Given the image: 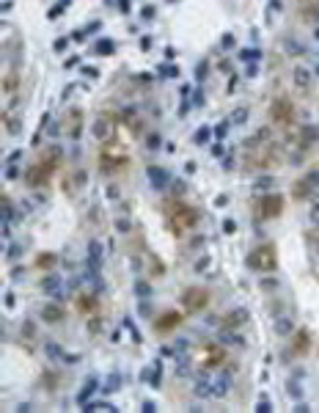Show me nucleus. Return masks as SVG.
I'll list each match as a JSON object with an SVG mask.
<instances>
[{
  "mask_svg": "<svg viewBox=\"0 0 319 413\" xmlns=\"http://www.w3.org/2000/svg\"><path fill=\"white\" fill-rule=\"evenodd\" d=\"M193 394L198 400H212V383H209V375H198L193 383Z\"/></svg>",
  "mask_w": 319,
  "mask_h": 413,
  "instance_id": "2eb2a0df",
  "label": "nucleus"
},
{
  "mask_svg": "<svg viewBox=\"0 0 319 413\" xmlns=\"http://www.w3.org/2000/svg\"><path fill=\"white\" fill-rule=\"evenodd\" d=\"M55 262H58V256L55 254H39L36 256V267H42V270H50Z\"/></svg>",
  "mask_w": 319,
  "mask_h": 413,
  "instance_id": "b1692460",
  "label": "nucleus"
},
{
  "mask_svg": "<svg viewBox=\"0 0 319 413\" xmlns=\"http://www.w3.org/2000/svg\"><path fill=\"white\" fill-rule=\"evenodd\" d=\"M118 8H121V11H130L132 3H130V0H121V3H118Z\"/></svg>",
  "mask_w": 319,
  "mask_h": 413,
  "instance_id": "de8ad7c7",
  "label": "nucleus"
},
{
  "mask_svg": "<svg viewBox=\"0 0 319 413\" xmlns=\"http://www.w3.org/2000/svg\"><path fill=\"white\" fill-rule=\"evenodd\" d=\"M182 306L187 309V311H204V309L209 306V292L201 289V287H190L182 295Z\"/></svg>",
  "mask_w": 319,
  "mask_h": 413,
  "instance_id": "39448f33",
  "label": "nucleus"
},
{
  "mask_svg": "<svg viewBox=\"0 0 319 413\" xmlns=\"http://www.w3.org/2000/svg\"><path fill=\"white\" fill-rule=\"evenodd\" d=\"M96 53H99V55H113V53H116V44H113L110 39H102L99 44H96Z\"/></svg>",
  "mask_w": 319,
  "mask_h": 413,
  "instance_id": "a878e982",
  "label": "nucleus"
},
{
  "mask_svg": "<svg viewBox=\"0 0 319 413\" xmlns=\"http://www.w3.org/2000/svg\"><path fill=\"white\" fill-rule=\"evenodd\" d=\"M116 229H118V231H130V220H118Z\"/></svg>",
  "mask_w": 319,
  "mask_h": 413,
  "instance_id": "a18cd8bd",
  "label": "nucleus"
},
{
  "mask_svg": "<svg viewBox=\"0 0 319 413\" xmlns=\"http://www.w3.org/2000/svg\"><path fill=\"white\" fill-rule=\"evenodd\" d=\"M118 386H121V378H118L116 372H113L110 378H107V383H105V394H110V391H116Z\"/></svg>",
  "mask_w": 319,
  "mask_h": 413,
  "instance_id": "bb28decb",
  "label": "nucleus"
},
{
  "mask_svg": "<svg viewBox=\"0 0 319 413\" xmlns=\"http://www.w3.org/2000/svg\"><path fill=\"white\" fill-rule=\"evenodd\" d=\"M308 350H311V336H308V330H306V328H300V330L295 333V339H292L289 353H292V355H306Z\"/></svg>",
  "mask_w": 319,
  "mask_h": 413,
  "instance_id": "9b49d317",
  "label": "nucleus"
},
{
  "mask_svg": "<svg viewBox=\"0 0 319 413\" xmlns=\"http://www.w3.org/2000/svg\"><path fill=\"white\" fill-rule=\"evenodd\" d=\"M218 342L229 344V347H245V339L237 333V328H226V325L218 330Z\"/></svg>",
  "mask_w": 319,
  "mask_h": 413,
  "instance_id": "ddd939ff",
  "label": "nucleus"
},
{
  "mask_svg": "<svg viewBox=\"0 0 319 413\" xmlns=\"http://www.w3.org/2000/svg\"><path fill=\"white\" fill-rule=\"evenodd\" d=\"M245 322H248V309H234V311H229V314L223 317V325H226V328H237V330H239Z\"/></svg>",
  "mask_w": 319,
  "mask_h": 413,
  "instance_id": "4468645a",
  "label": "nucleus"
},
{
  "mask_svg": "<svg viewBox=\"0 0 319 413\" xmlns=\"http://www.w3.org/2000/svg\"><path fill=\"white\" fill-rule=\"evenodd\" d=\"M179 322H182V314L179 311H165L157 322H154V330H157V333H168V330H173Z\"/></svg>",
  "mask_w": 319,
  "mask_h": 413,
  "instance_id": "f8f14e48",
  "label": "nucleus"
},
{
  "mask_svg": "<svg viewBox=\"0 0 319 413\" xmlns=\"http://www.w3.org/2000/svg\"><path fill=\"white\" fill-rule=\"evenodd\" d=\"M201 366L204 369H212V366H220L226 361V347L223 344H207V347L201 350Z\"/></svg>",
  "mask_w": 319,
  "mask_h": 413,
  "instance_id": "6e6552de",
  "label": "nucleus"
},
{
  "mask_svg": "<svg viewBox=\"0 0 319 413\" xmlns=\"http://www.w3.org/2000/svg\"><path fill=\"white\" fill-rule=\"evenodd\" d=\"M39 287H42L44 292H50V295L61 298V287H64V281H61V276H58V273H53V276L42 278V284H39Z\"/></svg>",
  "mask_w": 319,
  "mask_h": 413,
  "instance_id": "a211bd4d",
  "label": "nucleus"
},
{
  "mask_svg": "<svg viewBox=\"0 0 319 413\" xmlns=\"http://www.w3.org/2000/svg\"><path fill=\"white\" fill-rule=\"evenodd\" d=\"M239 55H242V58H259V50H242Z\"/></svg>",
  "mask_w": 319,
  "mask_h": 413,
  "instance_id": "a19ab883",
  "label": "nucleus"
},
{
  "mask_svg": "<svg viewBox=\"0 0 319 413\" xmlns=\"http://www.w3.org/2000/svg\"><path fill=\"white\" fill-rule=\"evenodd\" d=\"M292 330H295V322H292L289 317H278L275 319V333L278 336H289Z\"/></svg>",
  "mask_w": 319,
  "mask_h": 413,
  "instance_id": "5701e85b",
  "label": "nucleus"
},
{
  "mask_svg": "<svg viewBox=\"0 0 319 413\" xmlns=\"http://www.w3.org/2000/svg\"><path fill=\"white\" fill-rule=\"evenodd\" d=\"M96 386H99V383H96V378L85 380V386L80 389V394H77V405H88V400H91V394L96 391Z\"/></svg>",
  "mask_w": 319,
  "mask_h": 413,
  "instance_id": "6ab92c4d",
  "label": "nucleus"
},
{
  "mask_svg": "<svg viewBox=\"0 0 319 413\" xmlns=\"http://www.w3.org/2000/svg\"><path fill=\"white\" fill-rule=\"evenodd\" d=\"M256 411H261V413H270L272 411V405L267 400H261V402H256Z\"/></svg>",
  "mask_w": 319,
  "mask_h": 413,
  "instance_id": "f704fd0d",
  "label": "nucleus"
},
{
  "mask_svg": "<svg viewBox=\"0 0 319 413\" xmlns=\"http://www.w3.org/2000/svg\"><path fill=\"white\" fill-rule=\"evenodd\" d=\"M289 391H292V394H295V400H297V397H300V389H297V383H289Z\"/></svg>",
  "mask_w": 319,
  "mask_h": 413,
  "instance_id": "8fccbe9b",
  "label": "nucleus"
},
{
  "mask_svg": "<svg viewBox=\"0 0 319 413\" xmlns=\"http://www.w3.org/2000/svg\"><path fill=\"white\" fill-rule=\"evenodd\" d=\"M96 309V298L94 295H80L77 298V311L80 314H91Z\"/></svg>",
  "mask_w": 319,
  "mask_h": 413,
  "instance_id": "412c9836",
  "label": "nucleus"
},
{
  "mask_svg": "<svg viewBox=\"0 0 319 413\" xmlns=\"http://www.w3.org/2000/svg\"><path fill=\"white\" fill-rule=\"evenodd\" d=\"M245 118H248V113H245V110H239V113H237V116H234V121H239V124H242Z\"/></svg>",
  "mask_w": 319,
  "mask_h": 413,
  "instance_id": "09e8293b",
  "label": "nucleus"
},
{
  "mask_svg": "<svg viewBox=\"0 0 319 413\" xmlns=\"http://www.w3.org/2000/svg\"><path fill=\"white\" fill-rule=\"evenodd\" d=\"M270 116L275 124H289L292 118H295V107H292L289 100H275L270 105Z\"/></svg>",
  "mask_w": 319,
  "mask_h": 413,
  "instance_id": "0eeeda50",
  "label": "nucleus"
},
{
  "mask_svg": "<svg viewBox=\"0 0 319 413\" xmlns=\"http://www.w3.org/2000/svg\"><path fill=\"white\" fill-rule=\"evenodd\" d=\"M127 165H130V154H127V149L118 141H107L105 146L99 149V168L105 174L113 177V174L124 171Z\"/></svg>",
  "mask_w": 319,
  "mask_h": 413,
  "instance_id": "f257e3e1",
  "label": "nucleus"
},
{
  "mask_svg": "<svg viewBox=\"0 0 319 413\" xmlns=\"http://www.w3.org/2000/svg\"><path fill=\"white\" fill-rule=\"evenodd\" d=\"M66 44H69V39H55V53H64Z\"/></svg>",
  "mask_w": 319,
  "mask_h": 413,
  "instance_id": "c9c22d12",
  "label": "nucleus"
},
{
  "mask_svg": "<svg viewBox=\"0 0 319 413\" xmlns=\"http://www.w3.org/2000/svg\"><path fill=\"white\" fill-rule=\"evenodd\" d=\"M162 75H171V77H176V75H179V69H176V66H162Z\"/></svg>",
  "mask_w": 319,
  "mask_h": 413,
  "instance_id": "79ce46f5",
  "label": "nucleus"
},
{
  "mask_svg": "<svg viewBox=\"0 0 319 413\" xmlns=\"http://www.w3.org/2000/svg\"><path fill=\"white\" fill-rule=\"evenodd\" d=\"M226 130H229V124H218V130H215V135H218V138H226Z\"/></svg>",
  "mask_w": 319,
  "mask_h": 413,
  "instance_id": "37998d69",
  "label": "nucleus"
},
{
  "mask_svg": "<svg viewBox=\"0 0 319 413\" xmlns=\"http://www.w3.org/2000/svg\"><path fill=\"white\" fill-rule=\"evenodd\" d=\"M295 80H297V83H300V86H306V83H308V75H306V72H303V69H297V75H295Z\"/></svg>",
  "mask_w": 319,
  "mask_h": 413,
  "instance_id": "4c0bfd02",
  "label": "nucleus"
},
{
  "mask_svg": "<svg viewBox=\"0 0 319 413\" xmlns=\"http://www.w3.org/2000/svg\"><path fill=\"white\" fill-rule=\"evenodd\" d=\"M22 336H28V339L33 336V322H30V319H28V322L22 325Z\"/></svg>",
  "mask_w": 319,
  "mask_h": 413,
  "instance_id": "e433bc0d",
  "label": "nucleus"
},
{
  "mask_svg": "<svg viewBox=\"0 0 319 413\" xmlns=\"http://www.w3.org/2000/svg\"><path fill=\"white\" fill-rule=\"evenodd\" d=\"M53 174H55V168H53V165H47V163L42 160V163L30 165L28 174H25V179H28V185H33V188H36V185H47Z\"/></svg>",
  "mask_w": 319,
  "mask_h": 413,
  "instance_id": "423d86ee",
  "label": "nucleus"
},
{
  "mask_svg": "<svg viewBox=\"0 0 319 413\" xmlns=\"http://www.w3.org/2000/svg\"><path fill=\"white\" fill-rule=\"evenodd\" d=\"M113 127H116V124H113L110 116H99L94 121V135L96 138H110L113 135Z\"/></svg>",
  "mask_w": 319,
  "mask_h": 413,
  "instance_id": "f3484780",
  "label": "nucleus"
},
{
  "mask_svg": "<svg viewBox=\"0 0 319 413\" xmlns=\"http://www.w3.org/2000/svg\"><path fill=\"white\" fill-rule=\"evenodd\" d=\"M261 287H264V289H275V287H278V281H275V278H267V281L261 284Z\"/></svg>",
  "mask_w": 319,
  "mask_h": 413,
  "instance_id": "49530a36",
  "label": "nucleus"
},
{
  "mask_svg": "<svg viewBox=\"0 0 319 413\" xmlns=\"http://www.w3.org/2000/svg\"><path fill=\"white\" fill-rule=\"evenodd\" d=\"M223 231H226V234H234V231H237V223H234V220H231V218H226V223H223Z\"/></svg>",
  "mask_w": 319,
  "mask_h": 413,
  "instance_id": "473e14b6",
  "label": "nucleus"
},
{
  "mask_svg": "<svg viewBox=\"0 0 319 413\" xmlns=\"http://www.w3.org/2000/svg\"><path fill=\"white\" fill-rule=\"evenodd\" d=\"M209 383H212V400H223L231 391V375H209Z\"/></svg>",
  "mask_w": 319,
  "mask_h": 413,
  "instance_id": "1a4fd4ad",
  "label": "nucleus"
},
{
  "mask_svg": "<svg viewBox=\"0 0 319 413\" xmlns=\"http://www.w3.org/2000/svg\"><path fill=\"white\" fill-rule=\"evenodd\" d=\"M207 267H209V256H201V259L195 262V270H198V273H204Z\"/></svg>",
  "mask_w": 319,
  "mask_h": 413,
  "instance_id": "2f4dec72",
  "label": "nucleus"
},
{
  "mask_svg": "<svg viewBox=\"0 0 319 413\" xmlns=\"http://www.w3.org/2000/svg\"><path fill=\"white\" fill-rule=\"evenodd\" d=\"M44 350H47V355H53V358H61V355H64V350H61L58 344H53V342H50Z\"/></svg>",
  "mask_w": 319,
  "mask_h": 413,
  "instance_id": "c756f323",
  "label": "nucleus"
},
{
  "mask_svg": "<svg viewBox=\"0 0 319 413\" xmlns=\"http://www.w3.org/2000/svg\"><path fill=\"white\" fill-rule=\"evenodd\" d=\"M141 14H143V17L149 19V17H152V14H154V8H152V6H146V8H143V11H141Z\"/></svg>",
  "mask_w": 319,
  "mask_h": 413,
  "instance_id": "3c124183",
  "label": "nucleus"
},
{
  "mask_svg": "<svg viewBox=\"0 0 319 413\" xmlns=\"http://www.w3.org/2000/svg\"><path fill=\"white\" fill-rule=\"evenodd\" d=\"M17 83H19V77H14V75H11V77H6V83H3V86H6V94H11Z\"/></svg>",
  "mask_w": 319,
  "mask_h": 413,
  "instance_id": "7c9ffc66",
  "label": "nucleus"
},
{
  "mask_svg": "<svg viewBox=\"0 0 319 413\" xmlns=\"http://www.w3.org/2000/svg\"><path fill=\"white\" fill-rule=\"evenodd\" d=\"M66 6H69V0H61L58 6H53V8H50V14H47V17H50V19H55L58 14H64V11H66Z\"/></svg>",
  "mask_w": 319,
  "mask_h": 413,
  "instance_id": "cd10ccee",
  "label": "nucleus"
},
{
  "mask_svg": "<svg viewBox=\"0 0 319 413\" xmlns=\"http://www.w3.org/2000/svg\"><path fill=\"white\" fill-rule=\"evenodd\" d=\"M248 267L256 273H275L278 267V251L272 242H264V245L253 248L248 254Z\"/></svg>",
  "mask_w": 319,
  "mask_h": 413,
  "instance_id": "7ed1b4c3",
  "label": "nucleus"
},
{
  "mask_svg": "<svg viewBox=\"0 0 319 413\" xmlns=\"http://www.w3.org/2000/svg\"><path fill=\"white\" fill-rule=\"evenodd\" d=\"M141 411H143V413H152V411H157V405H154V402H143Z\"/></svg>",
  "mask_w": 319,
  "mask_h": 413,
  "instance_id": "c03bdc74",
  "label": "nucleus"
},
{
  "mask_svg": "<svg viewBox=\"0 0 319 413\" xmlns=\"http://www.w3.org/2000/svg\"><path fill=\"white\" fill-rule=\"evenodd\" d=\"M207 138H209V127H201V130H198V135H195V141H198V143H204Z\"/></svg>",
  "mask_w": 319,
  "mask_h": 413,
  "instance_id": "72a5a7b5",
  "label": "nucleus"
},
{
  "mask_svg": "<svg viewBox=\"0 0 319 413\" xmlns=\"http://www.w3.org/2000/svg\"><path fill=\"white\" fill-rule=\"evenodd\" d=\"M223 47H226V50L234 47V36H231V33H226V36H223Z\"/></svg>",
  "mask_w": 319,
  "mask_h": 413,
  "instance_id": "58836bf2",
  "label": "nucleus"
},
{
  "mask_svg": "<svg viewBox=\"0 0 319 413\" xmlns=\"http://www.w3.org/2000/svg\"><path fill=\"white\" fill-rule=\"evenodd\" d=\"M195 223H198V212L190 204H184V201L168 204V226H171L173 234H182L184 229H193Z\"/></svg>",
  "mask_w": 319,
  "mask_h": 413,
  "instance_id": "f03ea898",
  "label": "nucleus"
},
{
  "mask_svg": "<svg viewBox=\"0 0 319 413\" xmlns=\"http://www.w3.org/2000/svg\"><path fill=\"white\" fill-rule=\"evenodd\" d=\"M281 212H284V196H278V193L261 196V201H259L261 220H275V218H281Z\"/></svg>",
  "mask_w": 319,
  "mask_h": 413,
  "instance_id": "20e7f679",
  "label": "nucleus"
},
{
  "mask_svg": "<svg viewBox=\"0 0 319 413\" xmlns=\"http://www.w3.org/2000/svg\"><path fill=\"white\" fill-rule=\"evenodd\" d=\"M17 177H19V171L14 168V165H8L6 168V179H17Z\"/></svg>",
  "mask_w": 319,
  "mask_h": 413,
  "instance_id": "ea45409f",
  "label": "nucleus"
},
{
  "mask_svg": "<svg viewBox=\"0 0 319 413\" xmlns=\"http://www.w3.org/2000/svg\"><path fill=\"white\" fill-rule=\"evenodd\" d=\"M39 317H42L44 322H50V325H58L61 319H64V309H61L58 303H47V306L39 311Z\"/></svg>",
  "mask_w": 319,
  "mask_h": 413,
  "instance_id": "dca6fc26",
  "label": "nucleus"
},
{
  "mask_svg": "<svg viewBox=\"0 0 319 413\" xmlns=\"http://www.w3.org/2000/svg\"><path fill=\"white\" fill-rule=\"evenodd\" d=\"M135 292H138V295H141V298H146L149 292H152V287H149L146 281H138V284H135Z\"/></svg>",
  "mask_w": 319,
  "mask_h": 413,
  "instance_id": "c85d7f7f",
  "label": "nucleus"
},
{
  "mask_svg": "<svg viewBox=\"0 0 319 413\" xmlns=\"http://www.w3.org/2000/svg\"><path fill=\"white\" fill-rule=\"evenodd\" d=\"M102 262H105V254H102V245L99 242H88V259H85V265H88V273H99L102 270Z\"/></svg>",
  "mask_w": 319,
  "mask_h": 413,
  "instance_id": "9d476101",
  "label": "nucleus"
},
{
  "mask_svg": "<svg viewBox=\"0 0 319 413\" xmlns=\"http://www.w3.org/2000/svg\"><path fill=\"white\" fill-rule=\"evenodd\" d=\"M160 372H162V366H160V361H154L152 366H146V369H143V380H146V383H152L154 389H157V386H160Z\"/></svg>",
  "mask_w": 319,
  "mask_h": 413,
  "instance_id": "aec40b11",
  "label": "nucleus"
},
{
  "mask_svg": "<svg viewBox=\"0 0 319 413\" xmlns=\"http://www.w3.org/2000/svg\"><path fill=\"white\" fill-rule=\"evenodd\" d=\"M149 177H152L154 188H165V185H168V174L162 171V168H157V165H152V168H149Z\"/></svg>",
  "mask_w": 319,
  "mask_h": 413,
  "instance_id": "4be33fe9",
  "label": "nucleus"
},
{
  "mask_svg": "<svg viewBox=\"0 0 319 413\" xmlns=\"http://www.w3.org/2000/svg\"><path fill=\"white\" fill-rule=\"evenodd\" d=\"M88 411H107V413H116V405L113 402H107V400H99V402H88Z\"/></svg>",
  "mask_w": 319,
  "mask_h": 413,
  "instance_id": "393cba45",
  "label": "nucleus"
}]
</instances>
